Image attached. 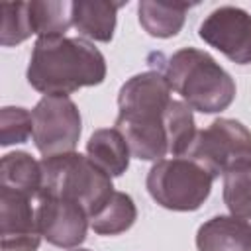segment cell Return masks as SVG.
Listing matches in <instances>:
<instances>
[{"label": "cell", "mask_w": 251, "mask_h": 251, "mask_svg": "<svg viewBox=\"0 0 251 251\" xmlns=\"http://www.w3.org/2000/svg\"><path fill=\"white\" fill-rule=\"evenodd\" d=\"M41 196L67 198L80 204L88 218L96 214L114 194L112 176L76 151L41 159Z\"/></svg>", "instance_id": "4"}, {"label": "cell", "mask_w": 251, "mask_h": 251, "mask_svg": "<svg viewBox=\"0 0 251 251\" xmlns=\"http://www.w3.org/2000/svg\"><path fill=\"white\" fill-rule=\"evenodd\" d=\"M2 27L0 43L2 47H12L33 35V24L29 16V2H2Z\"/></svg>", "instance_id": "20"}, {"label": "cell", "mask_w": 251, "mask_h": 251, "mask_svg": "<svg viewBox=\"0 0 251 251\" xmlns=\"http://www.w3.org/2000/svg\"><path fill=\"white\" fill-rule=\"evenodd\" d=\"M212 176L188 157L157 161L147 173V192L151 198L175 212L198 210L212 192Z\"/></svg>", "instance_id": "5"}, {"label": "cell", "mask_w": 251, "mask_h": 251, "mask_svg": "<svg viewBox=\"0 0 251 251\" xmlns=\"http://www.w3.org/2000/svg\"><path fill=\"white\" fill-rule=\"evenodd\" d=\"M86 157L110 176H120L129 167L131 151L116 127L96 129L86 141Z\"/></svg>", "instance_id": "13"}, {"label": "cell", "mask_w": 251, "mask_h": 251, "mask_svg": "<svg viewBox=\"0 0 251 251\" xmlns=\"http://www.w3.org/2000/svg\"><path fill=\"white\" fill-rule=\"evenodd\" d=\"M43 182L41 161H35L25 151L6 153L0 161V186L12 188L25 196L39 198Z\"/></svg>", "instance_id": "15"}, {"label": "cell", "mask_w": 251, "mask_h": 251, "mask_svg": "<svg viewBox=\"0 0 251 251\" xmlns=\"http://www.w3.org/2000/svg\"><path fill=\"white\" fill-rule=\"evenodd\" d=\"M198 251H251V226L233 216H214L198 227Z\"/></svg>", "instance_id": "11"}, {"label": "cell", "mask_w": 251, "mask_h": 251, "mask_svg": "<svg viewBox=\"0 0 251 251\" xmlns=\"http://www.w3.org/2000/svg\"><path fill=\"white\" fill-rule=\"evenodd\" d=\"M25 76L31 88L45 96H69L100 84L106 78V59L84 37H37Z\"/></svg>", "instance_id": "2"}, {"label": "cell", "mask_w": 251, "mask_h": 251, "mask_svg": "<svg viewBox=\"0 0 251 251\" xmlns=\"http://www.w3.org/2000/svg\"><path fill=\"white\" fill-rule=\"evenodd\" d=\"M165 129L169 139V153L173 157H182L198 131L194 127L192 108L180 100H171L165 112Z\"/></svg>", "instance_id": "18"}, {"label": "cell", "mask_w": 251, "mask_h": 251, "mask_svg": "<svg viewBox=\"0 0 251 251\" xmlns=\"http://www.w3.org/2000/svg\"><path fill=\"white\" fill-rule=\"evenodd\" d=\"M137 220V208L129 194L114 190L106 204L90 216V227L98 235H118L127 231Z\"/></svg>", "instance_id": "16"}, {"label": "cell", "mask_w": 251, "mask_h": 251, "mask_svg": "<svg viewBox=\"0 0 251 251\" xmlns=\"http://www.w3.org/2000/svg\"><path fill=\"white\" fill-rule=\"evenodd\" d=\"M200 39L237 65L251 63V16L237 6L212 10L198 27Z\"/></svg>", "instance_id": "8"}, {"label": "cell", "mask_w": 251, "mask_h": 251, "mask_svg": "<svg viewBox=\"0 0 251 251\" xmlns=\"http://www.w3.org/2000/svg\"><path fill=\"white\" fill-rule=\"evenodd\" d=\"M31 137L43 157L75 151L82 131V118L69 96H43L31 110Z\"/></svg>", "instance_id": "7"}, {"label": "cell", "mask_w": 251, "mask_h": 251, "mask_svg": "<svg viewBox=\"0 0 251 251\" xmlns=\"http://www.w3.org/2000/svg\"><path fill=\"white\" fill-rule=\"evenodd\" d=\"M29 16L33 24V33L37 37L65 35V31L73 25L71 2L33 0L29 2Z\"/></svg>", "instance_id": "19"}, {"label": "cell", "mask_w": 251, "mask_h": 251, "mask_svg": "<svg viewBox=\"0 0 251 251\" xmlns=\"http://www.w3.org/2000/svg\"><path fill=\"white\" fill-rule=\"evenodd\" d=\"M224 204L229 216L251 226V163L233 167L224 175Z\"/></svg>", "instance_id": "17"}, {"label": "cell", "mask_w": 251, "mask_h": 251, "mask_svg": "<svg viewBox=\"0 0 251 251\" xmlns=\"http://www.w3.org/2000/svg\"><path fill=\"white\" fill-rule=\"evenodd\" d=\"M165 78L184 104L202 114H218L229 108L235 98L231 75L206 51L184 47L167 61Z\"/></svg>", "instance_id": "3"}, {"label": "cell", "mask_w": 251, "mask_h": 251, "mask_svg": "<svg viewBox=\"0 0 251 251\" xmlns=\"http://www.w3.org/2000/svg\"><path fill=\"white\" fill-rule=\"evenodd\" d=\"M124 2L106 0H75L71 2L73 25L84 39L108 43L116 31V16Z\"/></svg>", "instance_id": "12"}, {"label": "cell", "mask_w": 251, "mask_h": 251, "mask_svg": "<svg viewBox=\"0 0 251 251\" xmlns=\"http://www.w3.org/2000/svg\"><path fill=\"white\" fill-rule=\"evenodd\" d=\"M171 100V86L159 71L133 75L122 84L114 127L124 135L131 157L163 161L169 153L165 112Z\"/></svg>", "instance_id": "1"}, {"label": "cell", "mask_w": 251, "mask_h": 251, "mask_svg": "<svg viewBox=\"0 0 251 251\" xmlns=\"http://www.w3.org/2000/svg\"><path fill=\"white\" fill-rule=\"evenodd\" d=\"M194 4L188 2H165V0H141L137 4V16L141 27L151 37H173L176 35L186 20V12Z\"/></svg>", "instance_id": "14"}, {"label": "cell", "mask_w": 251, "mask_h": 251, "mask_svg": "<svg viewBox=\"0 0 251 251\" xmlns=\"http://www.w3.org/2000/svg\"><path fill=\"white\" fill-rule=\"evenodd\" d=\"M75 251H90V249H78V247H76V249H75Z\"/></svg>", "instance_id": "22"}, {"label": "cell", "mask_w": 251, "mask_h": 251, "mask_svg": "<svg viewBox=\"0 0 251 251\" xmlns=\"http://www.w3.org/2000/svg\"><path fill=\"white\" fill-rule=\"evenodd\" d=\"M182 157L196 161L212 178L229 169L251 163V131L237 120L218 118L198 129Z\"/></svg>", "instance_id": "6"}, {"label": "cell", "mask_w": 251, "mask_h": 251, "mask_svg": "<svg viewBox=\"0 0 251 251\" xmlns=\"http://www.w3.org/2000/svg\"><path fill=\"white\" fill-rule=\"evenodd\" d=\"M33 135V118L22 106H4L0 110V143L4 147L25 143Z\"/></svg>", "instance_id": "21"}, {"label": "cell", "mask_w": 251, "mask_h": 251, "mask_svg": "<svg viewBox=\"0 0 251 251\" xmlns=\"http://www.w3.org/2000/svg\"><path fill=\"white\" fill-rule=\"evenodd\" d=\"M37 200V226L47 243L61 249H76L86 239V229L90 226L86 210L67 198L41 196Z\"/></svg>", "instance_id": "9"}, {"label": "cell", "mask_w": 251, "mask_h": 251, "mask_svg": "<svg viewBox=\"0 0 251 251\" xmlns=\"http://www.w3.org/2000/svg\"><path fill=\"white\" fill-rule=\"evenodd\" d=\"M41 237L31 198L0 186V249L37 251Z\"/></svg>", "instance_id": "10"}]
</instances>
